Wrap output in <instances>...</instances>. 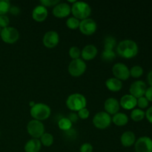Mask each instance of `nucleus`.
Returning a JSON list of instances; mask_svg holds the SVG:
<instances>
[{"label":"nucleus","mask_w":152,"mask_h":152,"mask_svg":"<svg viewBox=\"0 0 152 152\" xmlns=\"http://www.w3.org/2000/svg\"><path fill=\"white\" fill-rule=\"evenodd\" d=\"M139 48L136 42L132 39H124L118 43L117 53L125 59H132L137 55Z\"/></svg>","instance_id":"f257e3e1"},{"label":"nucleus","mask_w":152,"mask_h":152,"mask_svg":"<svg viewBox=\"0 0 152 152\" xmlns=\"http://www.w3.org/2000/svg\"><path fill=\"white\" fill-rule=\"evenodd\" d=\"M66 106L73 112H78L80 110L86 108L87 99L86 96L80 93H74L68 96L66 99Z\"/></svg>","instance_id":"f03ea898"},{"label":"nucleus","mask_w":152,"mask_h":152,"mask_svg":"<svg viewBox=\"0 0 152 152\" xmlns=\"http://www.w3.org/2000/svg\"><path fill=\"white\" fill-rule=\"evenodd\" d=\"M71 13L73 16L80 20L89 18L91 14V7L87 2L82 1H77L71 5Z\"/></svg>","instance_id":"7ed1b4c3"},{"label":"nucleus","mask_w":152,"mask_h":152,"mask_svg":"<svg viewBox=\"0 0 152 152\" xmlns=\"http://www.w3.org/2000/svg\"><path fill=\"white\" fill-rule=\"evenodd\" d=\"M30 114L34 120L43 121L48 118L51 114V109L49 105L45 103L39 102L36 103L33 107H31L30 110Z\"/></svg>","instance_id":"20e7f679"},{"label":"nucleus","mask_w":152,"mask_h":152,"mask_svg":"<svg viewBox=\"0 0 152 152\" xmlns=\"http://www.w3.org/2000/svg\"><path fill=\"white\" fill-rule=\"evenodd\" d=\"M86 68L87 65L86 62L82 58H79L77 59H72L70 62L68 67V71L72 77H79L86 72Z\"/></svg>","instance_id":"39448f33"},{"label":"nucleus","mask_w":152,"mask_h":152,"mask_svg":"<svg viewBox=\"0 0 152 152\" xmlns=\"http://www.w3.org/2000/svg\"><path fill=\"white\" fill-rule=\"evenodd\" d=\"M27 132L32 138L39 139L45 133V126L42 122L37 120H32L27 124Z\"/></svg>","instance_id":"423d86ee"},{"label":"nucleus","mask_w":152,"mask_h":152,"mask_svg":"<svg viewBox=\"0 0 152 152\" xmlns=\"http://www.w3.org/2000/svg\"><path fill=\"white\" fill-rule=\"evenodd\" d=\"M0 37L4 42L7 44H13L19 39V32L14 27L8 26L1 29Z\"/></svg>","instance_id":"0eeeda50"},{"label":"nucleus","mask_w":152,"mask_h":152,"mask_svg":"<svg viewBox=\"0 0 152 152\" xmlns=\"http://www.w3.org/2000/svg\"><path fill=\"white\" fill-rule=\"evenodd\" d=\"M94 126L99 129H105L109 127L111 123V117L110 114L105 111H99L97 112L94 117L93 120Z\"/></svg>","instance_id":"6e6552de"},{"label":"nucleus","mask_w":152,"mask_h":152,"mask_svg":"<svg viewBox=\"0 0 152 152\" xmlns=\"http://www.w3.org/2000/svg\"><path fill=\"white\" fill-rule=\"evenodd\" d=\"M112 73L114 77L121 81L127 80L130 77V69L124 63L117 62L112 67Z\"/></svg>","instance_id":"1a4fd4ad"},{"label":"nucleus","mask_w":152,"mask_h":152,"mask_svg":"<svg viewBox=\"0 0 152 152\" xmlns=\"http://www.w3.org/2000/svg\"><path fill=\"white\" fill-rule=\"evenodd\" d=\"M79 29L80 32L84 35L91 36L96 32L97 29V25L93 19L87 18L80 21Z\"/></svg>","instance_id":"9d476101"},{"label":"nucleus","mask_w":152,"mask_h":152,"mask_svg":"<svg viewBox=\"0 0 152 152\" xmlns=\"http://www.w3.org/2000/svg\"><path fill=\"white\" fill-rule=\"evenodd\" d=\"M147 89L146 83L142 80H137L132 83L129 88L130 94L138 99L145 95V91Z\"/></svg>","instance_id":"9b49d317"},{"label":"nucleus","mask_w":152,"mask_h":152,"mask_svg":"<svg viewBox=\"0 0 152 152\" xmlns=\"http://www.w3.org/2000/svg\"><path fill=\"white\" fill-rule=\"evenodd\" d=\"M134 149L136 152H152V139L147 136L138 138L134 143Z\"/></svg>","instance_id":"f8f14e48"},{"label":"nucleus","mask_w":152,"mask_h":152,"mask_svg":"<svg viewBox=\"0 0 152 152\" xmlns=\"http://www.w3.org/2000/svg\"><path fill=\"white\" fill-rule=\"evenodd\" d=\"M42 42L47 48H53L59 42V35L56 31H49L43 36Z\"/></svg>","instance_id":"ddd939ff"},{"label":"nucleus","mask_w":152,"mask_h":152,"mask_svg":"<svg viewBox=\"0 0 152 152\" xmlns=\"http://www.w3.org/2000/svg\"><path fill=\"white\" fill-rule=\"evenodd\" d=\"M71 13V5L67 2H59L53 7V16L59 19L67 17Z\"/></svg>","instance_id":"4468645a"},{"label":"nucleus","mask_w":152,"mask_h":152,"mask_svg":"<svg viewBox=\"0 0 152 152\" xmlns=\"http://www.w3.org/2000/svg\"><path fill=\"white\" fill-rule=\"evenodd\" d=\"M120 108V102L116 98L109 97L104 102V109L110 115H114L119 112Z\"/></svg>","instance_id":"2eb2a0df"},{"label":"nucleus","mask_w":152,"mask_h":152,"mask_svg":"<svg viewBox=\"0 0 152 152\" xmlns=\"http://www.w3.org/2000/svg\"><path fill=\"white\" fill-rule=\"evenodd\" d=\"M120 105L126 110H133L137 105V99L131 94H125L120 99Z\"/></svg>","instance_id":"dca6fc26"},{"label":"nucleus","mask_w":152,"mask_h":152,"mask_svg":"<svg viewBox=\"0 0 152 152\" xmlns=\"http://www.w3.org/2000/svg\"><path fill=\"white\" fill-rule=\"evenodd\" d=\"M98 53L96 47L94 45H87L81 50L82 59L84 61H91L94 59Z\"/></svg>","instance_id":"f3484780"},{"label":"nucleus","mask_w":152,"mask_h":152,"mask_svg":"<svg viewBox=\"0 0 152 152\" xmlns=\"http://www.w3.org/2000/svg\"><path fill=\"white\" fill-rule=\"evenodd\" d=\"M48 15V9L44 6L37 5L32 11V18L37 22H43L45 20Z\"/></svg>","instance_id":"a211bd4d"},{"label":"nucleus","mask_w":152,"mask_h":152,"mask_svg":"<svg viewBox=\"0 0 152 152\" xmlns=\"http://www.w3.org/2000/svg\"><path fill=\"white\" fill-rule=\"evenodd\" d=\"M136 142V135L132 131H126L120 137V142L124 147H131Z\"/></svg>","instance_id":"6ab92c4d"},{"label":"nucleus","mask_w":152,"mask_h":152,"mask_svg":"<svg viewBox=\"0 0 152 152\" xmlns=\"http://www.w3.org/2000/svg\"><path fill=\"white\" fill-rule=\"evenodd\" d=\"M42 148V144L39 139H32L29 140L26 142L24 149L25 152H39Z\"/></svg>","instance_id":"aec40b11"},{"label":"nucleus","mask_w":152,"mask_h":152,"mask_svg":"<svg viewBox=\"0 0 152 152\" xmlns=\"http://www.w3.org/2000/svg\"><path fill=\"white\" fill-rule=\"evenodd\" d=\"M105 86L111 91L117 92L120 91L123 88V83L121 80L115 77H111L105 81Z\"/></svg>","instance_id":"412c9836"},{"label":"nucleus","mask_w":152,"mask_h":152,"mask_svg":"<svg viewBox=\"0 0 152 152\" xmlns=\"http://www.w3.org/2000/svg\"><path fill=\"white\" fill-rule=\"evenodd\" d=\"M111 121L117 126H124L129 123V117L126 114L123 112H118L113 115Z\"/></svg>","instance_id":"4be33fe9"},{"label":"nucleus","mask_w":152,"mask_h":152,"mask_svg":"<svg viewBox=\"0 0 152 152\" xmlns=\"http://www.w3.org/2000/svg\"><path fill=\"white\" fill-rule=\"evenodd\" d=\"M145 111L140 108H134L131 112V119L134 122L142 121L145 118Z\"/></svg>","instance_id":"5701e85b"},{"label":"nucleus","mask_w":152,"mask_h":152,"mask_svg":"<svg viewBox=\"0 0 152 152\" xmlns=\"http://www.w3.org/2000/svg\"><path fill=\"white\" fill-rule=\"evenodd\" d=\"M39 140L41 142V144L42 145L45 147H50L53 145V136L50 133H47V132H45L41 136V137L39 138Z\"/></svg>","instance_id":"b1692460"},{"label":"nucleus","mask_w":152,"mask_h":152,"mask_svg":"<svg viewBox=\"0 0 152 152\" xmlns=\"http://www.w3.org/2000/svg\"><path fill=\"white\" fill-rule=\"evenodd\" d=\"M72 125L73 123H71V120L68 117L61 118L58 121V127H59V129L64 131V132H66V131H68L71 129H72Z\"/></svg>","instance_id":"393cba45"},{"label":"nucleus","mask_w":152,"mask_h":152,"mask_svg":"<svg viewBox=\"0 0 152 152\" xmlns=\"http://www.w3.org/2000/svg\"><path fill=\"white\" fill-rule=\"evenodd\" d=\"M143 68L139 65H134L130 69V76L134 79H138L143 74Z\"/></svg>","instance_id":"a878e982"},{"label":"nucleus","mask_w":152,"mask_h":152,"mask_svg":"<svg viewBox=\"0 0 152 152\" xmlns=\"http://www.w3.org/2000/svg\"><path fill=\"white\" fill-rule=\"evenodd\" d=\"M116 45V39L112 36H108L104 39V50H114Z\"/></svg>","instance_id":"bb28decb"},{"label":"nucleus","mask_w":152,"mask_h":152,"mask_svg":"<svg viewBox=\"0 0 152 152\" xmlns=\"http://www.w3.org/2000/svg\"><path fill=\"white\" fill-rule=\"evenodd\" d=\"M80 19H77L74 16H70L66 20V25L68 28L71 30H75L77 28H79L80 27Z\"/></svg>","instance_id":"cd10ccee"},{"label":"nucleus","mask_w":152,"mask_h":152,"mask_svg":"<svg viewBox=\"0 0 152 152\" xmlns=\"http://www.w3.org/2000/svg\"><path fill=\"white\" fill-rule=\"evenodd\" d=\"M102 59L104 61L106 62H111V61L114 60L116 57V53L114 52V50H104L102 51Z\"/></svg>","instance_id":"c85d7f7f"},{"label":"nucleus","mask_w":152,"mask_h":152,"mask_svg":"<svg viewBox=\"0 0 152 152\" xmlns=\"http://www.w3.org/2000/svg\"><path fill=\"white\" fill-rule=\"evenodd\" d=\"M10 6V2L8 0H0V16L6 15L9 12Z\"/></svg>","instance_id":"c756f323"},{"label":"nucleus","mask_w":152,"mask_h":152,"mask_svg":"<svg viewBox=\"0 0 152 152\" xmlns=\"http://www.w3.org/2000/svg\"><path fill=\"white\" fill-rule=\"evenodd\" d=\"M68 53H69V56L71 59H79L81 56V50L77 46H72V47L70 48Z\"/></svg>","instance_id":"7c9ffc66"},{"label":"nucleus","mask_w":152,"mask_h":152,"mask_svg":"<svg viewBox=\"0 0 152 152\" xmlns=\"http://www.w3.org/2000/svg\"><path fill=\"white\" fill-rule=\"evenodd\" d=\"M149 105V102H148V99L145 97V96H142V97H140L137 99V105L139 108L143 110L145 108H147Z\"/></svg>","instance_id":"2f4dec72"},{"label":"nucleus","mask_w":152,"mask_h":152,"mask_svg":"<svg viewBox=\"0 0 152 152\" xmlns=\"http://www.w3.org/2000/svg\"><path fill=\"white\" fill-rule=\"evenodd\" d=\"M39 2L41 5L44 6L47 8V7H50L51 6L54 7L56 4L60 2V1L59 0H41Z\"/></svg>","instance_id":"473e14b6"},{"label":"nucleus","mask_w":152,"mask_h":152,"mask_svg":"<svg viewBox=\"0 0 152 152\" xmlns=\"http://www.w3.org/2000/svg\"><path fill=\"white\" fill-rule=\"evenodd\" d=\"M10 24V19L7 15H1L0 16V28H7Z\"/></svg>","instance_id":"72a5a7b5"},{"label":"nucleus","mask_w":152,"mask_h":152,"mask_svg":"<svg viewBox=\"0 0 152 152\" xmlns=\"http://www.w3.org/2000/svg\"><path fill=\"white\" fill-rule=\"evenodd\" d=\"M78 114V117L80 119H82V120H86L90 116V111L87 108H84L83 109L80 110L77 113Z\"/></svg>","instance_id":"f704fd0d"},{"label":"nucleus","mask_w":152,"mask_h":152,"mask_svg":"<svg viewBox=\"0 0 152 152\" xmlns=\"http://www.w3.org/2000/svg\"><path fill=\"white\" fill-rule=\"evenodd\" d=\"M94 147L89 142H84L80 148V152H93Z\"/></svg>","instance_id":"c9c22d12"},{"label":"nucleus","mask_w":152,"mask_h":152,"mask_svg":"<svg viewBox=\"0 0 152 152\" xmlns=\"http://www.w3.org/2000/svg\"><path fill=\"white\" fill-rule=\"evenodd\" d=\"M144 96L148 99V102H152V87L151 86L147 88Z\"/></svg>","instance_id":"e433bc0d"},{"label":"nucleus","mask_w":152,"mask_h":152,"mask_svg":"<svg viewBox=\"0 0 152 152\" xmlns=\"http://www.w3.org/2000/svg\"><path fill=\"white\" fill-rule=\"evenodd\" d=\"M145 117L147 119L148 122L152 124V106L148 108V109L146 110V111L145 112Z\"/></svg>","instance_id":"4c0bfd02"},{"label":"nucleus","mask_w":152,"mask_h":152,"mask_svg":"<svg viewBox=\"0 0 152 152\" xmlns=\"http://www.w3.org/2000/svg\"><path fill=\"white\" fill-rule=\"evenodd\" d=\"M68 118L70 120H71V122L72 123L77 122V121H78L79 119H80V118H79V117H78V114H77L76 112H71V114L68 115Z\"/></svg>","instance_id":"58836bf2"},{"label":"nucleus","mask_w":152,"mask_h":152,"mask_svg":"<svg viewBox=\"0 0 152 152\" xmlns=\"http://www.w3.org/2000/svg\"><path fill=\"white\" fill-rule=\"evenodd\" d=\"M9 12H10V13L13 15H17L19 14V12H20V10H19V8L17 7V6L13 5V6H10Z\"/></svg>","instance_id":"ea45409f"},{"label":"nucleus","mask_w":152,"mask_h":152,"mask_svg":"<svg viewBox=\"0 0 152 152\" xmlns=\"http://www.w3.org/2000/svg\"><path fill=\"white\" fill-rule=\"evenodd\" d=\"M147 81H148L149 86L152 87V70L148 72V75H147Z\"/></svg>","instance_id":"a19ab883"},{"label":"nucleus","mask_w":152,"mask_h":152,"mask_svg":"<svg viewBox=\"0 0 152 152\" xmlns=\"http://www.w3.org/2000/svg\"><path fill=\"white\" fill-rule=\"evenodd\" d=\"M35 104H36V103L34 102V101H31V102L29 103V105H30V106H31V107L34 106V105H35Z\"/></svg>","instance_id":"79ce46f5"},{"label":"nucleus","mask_w":152,"mask_h":152,"mask_svg":"<svg viewBox=\"0 0 152 152\" xmlns=\"http://www.w3.org/2000/svg\"><path fill=\"white\" fill-rule=\"evenodd\" d=\"M1 28H0V33H1Z\"/></svg>","instance_id":"37998d69"}]
</instances>
